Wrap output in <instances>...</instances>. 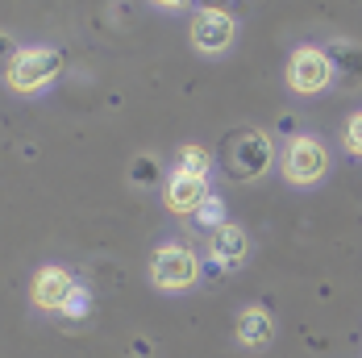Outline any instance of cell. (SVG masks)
Instances as JSON below:
<instances>
[{
  "mask_svg": "<svg viewBox=\"0 0 362 358\" xmlns=\"http://www.w3.org/2000/svg\"><path fill=\"white\" fill-rule=\"evenodd\" d=\"M333 171V150L321 134H291L284 150H279V175L288 187L296 192H308V187H321Z\"/></svg>",
  "mask_w": 362,
  "mask_h": 358,
  "instance_id": "1",
  "label": "cell"
},
{
  "mask_svg": "<svg viewBox=\"0 0 362 358\" xmlns=\"http://www.w3.org/2000/svg\"><path fill=\"white\" fill-rule=\"evenodd\" d=\"M146 275H150V287L154 291L183 296V291H192V287L204 279V262H200V254L192 250L187 242H158L150 250Z\"/></svg>",
  "mask_w": 362,
  "mask_h": 358,
  "instance_id": "2",
  "label": "cell"
},
{
  "mask_svg": "<svg viewBox=\"0 0 362 358\" xmlns=\"http://www.w3.org/2000/svg\"><path fill=\"white\" fill-rule=\"evenodd\" d=\"M59 75H63V54L54 46H21L4 83L17 96H42L46 88H54Z\"/></svg>",
  "mask_w": 362,
  "mask_h": 358,
  "instance_id": "3",
  "label": "cell"
},
{
  "mask_svg": "<svg viewBox=\"0 0 362 358\" xmlns=\"http://www.w3.org/2000/svg\"><path fill=\"white\" fill-rule=\"evenodd\" d=\"M284 83L291 96H321L329 88H337L329 46H296L288 54V67H284Z\"/></svg>",
  "mask_w": 362,
  "mask_h": 358,
  "instance_id": "4",
  "label": "cell"
},
{
  "mask_svg": "<svg viewBox=\"0 0 362 358\" xmlns=\"http://www.w3.org/2000/svg\"><path fill=\"white\" fill-rule=\"evenodd\" d=\"M271 163H275V142L262 129H238V134H229V142H225V167H229V175L238 179V183L262 179L271 171Z\"/></svg>",
  "mask_w": 362,
  "mask_h": 358,
  "instance_id": "5",
  "label": "cell"
},
{
  "mask_svg": "<svg viewBox=\"0 0 362 358\" xmlns=\"http://www.w3.org/2000/svg\"><path fill=\"white\" fill-rule=\"evenodd\" d=\"M75 287H79V279H75L71 267L42 262L34 271V279H30V304H34L37 313H46V317H63V308H67Z\"/></svg>",
  "mask_w": 362,
  "mask_h": 358,
  "instance_id": "6",
  "label": "cell"
},
{
  "mask_svg": "<svg viewBox=\"0 0 362 358\" xmlns=\"http://www.w3.org/2000/svg\"><path fill=\"white\" fill-rule=\"evenodd\" d=\"M192 46H196V54H204V59H221L229 46H233V37H238V21L229 17V13H221V8H200L196 17H192Z\"/></svg>",
  "mask_w": 362,
  "mask_h": 358,
  "instance_id": "7",
  "label": "cell"
},
{
  "mask_svg": "<svg viewBox=\"0 0 362 358\" xmlns=\"http://www.w3.org/2000/svg\"><path fill=\"white\" fill-rule=\"evenodd\" d=\"M209 196H213V183L209 179H196V175L171 171L167 183H163V204H167V213H175V216H196Z\"/></svg>",
  "mask_w": 362,
  "mask_h": 358,
  "instance_id": "8",
  "label": "cell"
},
{
  "mask_svg": "<svg viewBox=\"0 0 362 358\" xmlns=\"http://www.w3.org/2000/svg\"><path fill=\"white\" fill-rule=\"evenodd\" d=\"M209 250H213V271H238L250 258V233L238 221H225L217 233H209Z\"/></svg>",
  "mask_w": 362,
  "mask_h": 358,
  "instance_id": "9",
  "label": "cell"
},
{
  "mask_svg": "<svg viewBox=\"0 0 362 358\" xmlns=\"http://www.w3.org/2000/svg\"><path fill=\"white\" fill-rule=\"evenodd\" d=\"M233 337H238V346H242V350L262 354V350L275 342V317H271V308H262V304H246V308L238 313Z\"/></svg>",
  "mask_w": 362,
  "mask_h": 358,
  "instance_id": "10",
  "label": "cell"
},
{
  "mask_svg": "<svg viewBox=\"0 0 362 358\" xmlns=\"http://www.w3.org/2000/svg\"><path fill=\"white\" fill-rule=\"evenodd\" d=\"M329 59H333V75H337V88L341 92H358L362 88V46L358 42H329Z\"/></svg>",
  "mask_w": 362,
  "mask_h": 358,
  "instance_id": "11",
  "label": "cell"
},
{
  "mask_svg": "<svg viewBox=\"0 0 362 358\" xmlns=\"http://www.w3.org/2000/svg\"><path fill=\"white\" fill-rule=\"evenodd\" d=\"M171 171H180V175H196V179H213V150H209L204 142H183L180 150H175Z\"/></svg>",
  "mask_w": 362,
  "mask_h": 358,
  "instance_id": "12",
  "label": "cell"
},
{
  "mask_svg": "<svg viewBox=\"0 0 362 358\" xmlns=\"http://www.w3.org/2000/svg\"><path fill=\"white\" fill-rule=\"evenodd\" d=\"M125 179H129V187H138V192H154V187H163V183H167V175H163V163H158L154 154H134V158H129V171H125Z\"/></svg>",
  "mask_w": 362,
  "mask_h": 358,
  "instance_id": "13",
  "label": "cell"
},
{
  "mask_svg": "<svg viewBox=\"0 0 362 358\" xmlns=\"http://www.w3.org/2000/svg\"><path fill=\"white\" fill-rule=\"evenodd\" d=\"M225 221H229V209H225V200H221L217 192L200 204V213L192 216V225H196V229H209V233H217Z\"/></svg>",
  "mask_w": 362,
  "mask_h": 358,
  "instance_id": "14",
  "label": "cell"
},
{
  "mask_svg": "<svg viewBox=\"0 0 362 358\" xmlns=\"http://www.w3.org/2000/svg\"><path fill=\"white\" fill-rule=\"evenodd\" d=\"M341 146H346L350 158H362V108H354V112L346 117V125H341Z\"/></svg>",
  "mask_w": 362,
  "mask_h": 358,
  "instance_id": "15",
  "label": "cell"
},
{
  "mask_svg": "<svg viewBox=\"0 0 362 358\" xmlns=\"http://www.w3.org/2000/svg\"><path fill=\"white\" fill-rule=\"evenodd\" d=\"M88 313H92V291L79 284L71 291V300H67V308H63V317H67V321H83Z\"/></svg>",
  "mask_w": 362,
  "mask_h": 358,
  "instance_id": "16",
  "label": "cell"
},
{
  "mask_svg": "<svg viewBox=\"0 0 362 358\" xmlns=\"http://www.w3.org/2000/svg\"><path fill=\"white\" fill-rule=\"evenodd\" d=\"M17 50H21V46H17V37L0 30V79L8 75V67H13V59H17Z\"/></svg>",
  "mask_w": 362,
  "mask_h": 358,
  "instance_id": "17",
  "label": "cell"
},
{
  "mask_svg": "<svg viewBox=\"0 0 362 358\" xmlns=\"http://www.w3.org/2000/svg\"><path fill=\"white\" fill-rule=\"evenodd\" d=\"M150 4H158L163 13H180V8H187L192 0H150Z\"/></svg>",
  "mask_w": 362,
  "mask_h": 358,
  "instance_id": "18",
  "label": "cell"
}]
</instances>
